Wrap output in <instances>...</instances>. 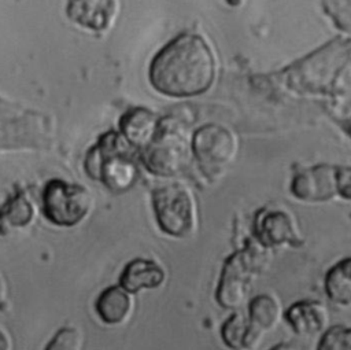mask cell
<instances>
[{
    "label": "cell",
    "instance_id": "cell-1",
    "mask_svg": "<svg viewBox=\"0 0 351 350\" xmlns=\"http://www.w3.org/2000/svg\"><path fill=\"white\" fill-rule=\"evenodd\" d=\"M215 78V58L203 37L182 33L152 58L148 80L155 91L169 97L199 96Z\"/></svg>",
    "mask_w": 351,
    "mask_h": 350
},
{
    "label": "cell",
    "instance_id": "cell-2",
    "mask_svg": "<svg viewBox=\"0 0 351 350\" xmlns=\"http://www.w3.org/2000/svg\"><path fill=\"white\" fill-rule=\"evenodd\" d=\"M266 253L269 250L254 240L226 258L215 291L218 305L232 310L244 305L255 277L269 262Z\"/></svg>",
    "mask_w": 351,
    "mask_h": 350
},
{
    "label": "cell",
    "instance_id": "cell-3",
    "mask_svg": "<svg viewBox=\"0 0 351 350\" xmlns=\"http://www.w3.org/2000/svg\"><path fill=\"white\" fill-rule=\"evenodd\" d=\"M129 145L132 144L114 132L103 136L88 154L85 162L90 177L99 178L114 192L129 189L136 183L138 174Z\"/></svg>",
    "mask_w": 351,
    "mask_h": 350
},
{
    "label": "cell",
    "instance_id": "cell-4",
    "mask_svg": "<svg viewBox=\"0 0 351 350\" xmlns=\"http://www.w3.org/2000/svg\"><path fill=\"white\" fill-rule=\"evenodd\" d=\"M152 207L160 231L174 237H188L196 232L197 210L192 192L181 184H170L152 191Z\"/></svg>",
    "mask_w": 351,
    "mask_h": 350
},
{
    "label": "cell",
    "instance_id": "cell-5",
    "mask_svg": "<svg viewBox=\"0 0 351 350\" xmlns=\"http://www.w3.org/2000/svg\"><path fill=\"white\" fill-rule=\"evenodd\" d=\"M41 200L44 215L59 226L80 224L93 207V198L85 187L58 178L45 185Z\"/></svg>",
    "mask_w": 351,
    "mask_h": 350
},
{
    "label": "cell",
    "instance_id": "cell-6",
    "mask_svg": "<svg viewBox=\"0 0 351 350\" xmlns=\"http://www.w3.org/2000/svg\"><path fill=\"white\" fill-rule=\"evenodd\" d=\"M191 150L202 172L214 178L222 176L236 158L237 140L228 128L207 124L195 132Z\"/></svg>",
    "mask_w": 351,
    "mask_h": 350
},
{
    "label": "cell",
    "instance_id": "cell-7",
    "mask_svg": "<svg viewBox=\"0 0 351 350\" xmlns=\"http://www.w3.org/2000/svg\"><path fill=\"white\" fill-rule=\"evenodd\" d=\"M188 159L189 150L185 140L167 129H159L141 154L147 170L160 177H176L185 169Z\"/></svg>",
    "mask_w": 351,
    "mask_h": 350
},
{
    "label": "cell",
    "instance_id": "cell-8",
    "mask_svg": "<svg viewBox=\"0 0 351 350\" xmlns=\"http://www.w3.org/2000/svg\"><path fill=\"white\" fill-rule=\"evenodd\" d=\"M254 240L263 248L300 247L304 237L292 213L284 209H261L254 218Z\"/></svg>",
    "mask_w": 351,
    "mask_h": 350
},
{
    "label": "cell",
    "instance_id": "cell-9",
    "mask_svg": "<svg viewBox=\"0 0 351 350\" xmlns=\"http://www.w3.org/2000/svg\"><path fill=\"white\" fill-rule=\"evenodd\" d=\"M292 195L308 203L326 202L339 195V166L317 165L296 174L291 183Z\"/></svg>",
    "mask_w": 351,
    "mask_h": 350
},
{
    "label": "cell",
    "instance_id": "cell-10",
    "mask_svg": "<svg viewBox=\"0 0 351 350\" xmlns=\"http://www.w3.org/2000/svg\"><path fill=\"white\" fill-rule=\"evenodd\" d=\"M289 328L300 336L321 335L329 328V312L325 303L317 299H300L284 310Z\"/></svg>",
    "mask_w": 351,
    "mask_h": 350
},
{
    "label": "cell",
    "instance_id": "cell-11",
    "mask_svg": "<svg viewBox=\"0 0 351 350\" xmlns=\"http://www.w3.org/2000/svg\"><path fill=\"white\" fill-rule=\"evenodd\" d=\"M67 18L92 32H106L117 15V0H67Z\"/></svg>",
    "mask_w": 351,
    "mask_h": 350
},
{
    "label": "cell",
    "instance_id": "cell-12",
    "mask_svg": "<svg viewBox=\"0 0 351 350\" xmlns=\"http://www.w3.org/2000/svg\"><path fill=\"white\" fill-rule=\"evenodd\" d=\"M166 280V272L154 259L134 258L129 261L119 277V285L129 292L147 288H158Z\"/></svg>",
    "mask_w": 351,
    "mask_h": 350
},
{
    "label": "cell",
    "instance_id": "cell-13",
    "mask_svg": "<svg viewBox=\"0 0 351 350\" xmlns=\"http://www.w3.org/2000/svg\"><path fill=\"white\" fill-rule=\"evenodd\" d=\"M119 130L129 144L144 148L158 133L159 119L148 108H129L119 121Z\"/></svg>",
    "mask_w": 351,
    "mask_h": 350
},
{
    "label": "cell",
    "instance_id": "cell-14",
    "mask_svg": "<svg viewBox=\"0 0 351 350\" xmlns=\"http://www.w3.org/2000/svg\"><path fill=\"white\" fill-rule=\"evenodd\" d=\"M134 307L132 292L121 285H110L100 292L95 302V309L100 320L110 325L125 323Z\"/></svg>",
    "mask_w": 351,
    "mask_h": 350
},
{
    "label": "cell",
    "instance_id": "cell-15",
    "mask_svg": "<svg viewBox=\"0 0 351 350\" xmlns=\"http://www.w3.org/2000/svg\"><path fill=\"white\" fill-rule=\"evenodd\" d=\"M265 332L258 329L248 318L240 312L229 316L221 327V338L230 350H255Z\"/></svg>",
    "mask_w": 351,
    "mask_h": 350
},
{
    "label": "cell",
    "instance_id": "cell-16",
    "mask_svg": "<svg viewBox=\"0 0 351 350\" xmlns=\"http://www.w3.org/2000/svg\"><path fill=\"white\" fill-rule=\"evenodd\" d=\"M324 290L332 303L351 307V255L339 259L326 270Z\"/></svg>",
    "mask_w": 351,
    "mask_h": 350
},
{
    "label": "cell",
    "instance_id": "cell-17",
    "mask_svg": "<svg viewBox=\"0 0 351 350\" xmlns=\"http://www.w3.org/2000/svg\"><path fill=\"white\" fill-rule=\"evenodd\" d=\"M247 316L258 329L266 334L280 324L281 318H284V310L276 295L263 292L250 299Z\"/></svg>",
    "mask_w": 351,
    "mask_h": 350
},
{
    "label": "cell",
    "instance_id": "cell-18",
    "mask_svg": "<svg viewBox=\"0 0 351 350\" xmlns=\"http://www.w3.org/2000/svg\"><path fill=\"white\" fill-rule=\"evenodd\" d=\"M315 350H351V325L337 324L325 329Z\"/></svg>",
    "mask_w": 351,
    "mask_h": 350
},
{
    "label": "cell",
    "instance_id": "cell-19",
    "mask_svg": "<svg viewBox=\"0 0 351 350\" xmlns=\"http://www.w3.org/2000/svg\"><path fill=\"white\" fill-rule=\"evenodd\" d=\"M84 336L78 328L63 327L45 346V350H82Z\"/></svg>",
    "mask_w": 351,
    "mask_h": 350
},
{
    "label": "cell",
    "instance_id": "cell-20",
    "mask_svg": "<svg viewBox=\"0 0 351 350\" xmlns=\"http://www.w3.org/2000/svg\"><path fill=\"white\" fill-rule=\"evenodd\" d=\"M322 5L336 26L351 34V0H322Z\"/></svg>",
    "mask_w": 351,
    "mask_h": 350
},
{
    "label": "cell",
    "instance_id": "cell-21",
    "mask_svg": "<svg viewBox=\"0 0 351 350\" xmlns=\"http://www.w3.org/2000/svg\"><path fill=\"white\" fill-rule=\"evenodd\" d=\"M339 195L351 200V169L350 167H339Z\"/></svg>",
    "mask_w": 351,
    "mask_h": 350
},
{
    "label": "cell",
    "instance_id": "cell-22",
    "mask_svg": "<svg viewBox=\"0 0 351 350\" xmlns=\"http://www.w3.org/2000/svg\"><path fill=\"white\" fill-rule=\"evenodd\" d=\"M0 350H11V340L3 331H0Z\"/></svg>",
    "mask_w": 351,
    "mask_h": 350
},
{
    "label": "cell",
    "instance_id": "cell-23",
    "mask_svg": "<svg viewBox=\"0 0 351 350\" xmlns=\"http://www.w3.org/2000/svg\"><path fill=\"white\" fill-rule=\"evenodd\" d=\"M270 350H299V349H298L296 346L291 345V343H284V342H281V343L273 346Z\"/></svg>",
    "mask_w": 351,
    "mask_h": 350
},
{
    "label": "cell",
    "instance_id": "cell-24",
    "mask_svg": "<svg viewBox=\"0 0 351 350\" xmlns=\"http://www.w3.org/2000/svg\"><path fill=\"white\" fill-rule=\"evenodd\" d=\"M7 296V288H5V283L0 279V306H3L4 301Z\"/></svg>",
    "mask_w": 351,
    "mask_h": 350
}]
</instances>
